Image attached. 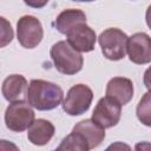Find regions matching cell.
Returning a JSON list of instances; mask_svg holds the SVG:
<instances>
[{"mask_svg": "<svg viewBox=\"0 0 151 151\" xmlns=\"http://www.w3.org/2000/svg\"><path fill=\"white\" fill-rule=\"evenodd\" d=\"M72 131L78 132L87 142L90 150L99 146L105 138V129L92 118L79 122L73 126Z\"/></svg>", "mask_w": 151, "mask_h": 151, "instance_id": "11", "label": "cell"}, {"mask_svg": "<svg viewBox=\"0 0 151 151\" xmlns=\"http://www.w3.org/2000/svg\"><path fill=\"white\" fill-rule=\"evenodd\" d=\"M120 116L122 105L114 99L106 96L98 100L92 113V119L104 129H110L119 123Z\"/></svg>", "mask_w": 151, "mask_h": 151, "instance_id": "7", "label": "cell"}, {"mask_svg": "<svg viewBox=\"0 0 151 151\" xmlns=\"http://www.w3.org/2000/svg\"><path fill=\"white\" fill-rule=\"evenodd\" d=\"M27 87V80L21 74H11L2 83V94L6 100L15 101L21 98L25 88Z\"/></svg>", "mask_w": 151, "mask_h": 151, "instance_id": "14", "label": "cell"}, {"mask_svg": "<svg viewBox=\"0 0 151 151\" xmlns=\"http://www.w3.org/2000/svg\"><path fill=\"white\" fill-rule=\"evenodd\" d=\"M106 96L118 101L120 105H126L133 97L132 80L124 77H114L106 85Z\"/></svg>", "mask_w": 151, "mask_h": 151, "instance_id": "10", "label": "cell"}, {"mask_svg": "<svg viewBox=\"0 0 151 151\" xmlns=\"http://www.w3.org/2000/svg\"><path fill=\"white\" fill-rule=\"evenodd\" d=\"M129 59L137 64L144 65L151 63V38L144 32H137L129 37L127 40Z\"/></svg>", "mask_w": 151, "mask_h": 151, "instance_id": "8", "label": "cell"}, {"mask_svg": "<svg viewBox=\"0 0 151 151\" xmlns=\"http://www.w3.org/2000/svg\"><path fill=\"white\" fill-rule=\"evenodd\" d=\"M81 22H86V15L83 11L80 9H74V8H70V9H65L55 19L54 21V26L55 28L61 33L65 34L72 29L74 26L81 24Z\"/></svg>", "mask_w": 151, "mask_h": 151, "instance_id": "13", "label": "cell"}, {"mask_svg": "<svg viewBox=\"0 0 151 151\" xmlns=\"http://www.w3.org/2000/svg\"><path fill=\"white\" fill-rule=\"evenodd\" d=\"M58 150H72V151H87L90 150L88 147V144L87 142L78 133V132H74L72 131L68 136H66L60 145L57 147Z\"/></svg>", "mask_w": 151, "mask_h": 151, "instance_id": "15", "label": "cell"}, {"mask_svg": "<svg viewBox=\"0 0 151 151\" xmlns=\"http://www.w3.org/2000/svg\"><path fill=\"white\" fill-rule=\"evenodd\" d=\"M17 37L19 44L25 48L37 47L44 37L42 25L33 15H24L17 22Z\"/></svg>", "mask_w": 151, "mask_h": 151, "instance_id": "6", "label": "cell"}, {"mask_svg": "<svg viewBox=\"0 0 151 151\" xmlns=\"http://www.w3.org/2000/svg\"><path fill=\"white\" fill-rule=\"evenodd\" d=\"M92 99V90L85 84H77L68 90L63 101V110L70 116H80L90 109Z\"/></svg>", "mask_w": 151, "mask_h": 151, "instance_id": "5", "label": "cell"}, {"mask_svg": "<svg viewBox=\"0 0 151 151\" xmlns=\"http://www.w3.org/2000/svg\"><path fill=\"white\" fill-rule=\"evenodd\" d=\"M145 20H146V24L149 26V28L151 29V5L147 7L146 9V13H145Z\"/></svg>", "mask_w": 151, "mask_h": 151, "instance_id": "20", "label": "cell"}, {"mask_svg": "<svg viewBox=\"0 0 151 151\" xmlns=\"http://www.w3.org/2000/svg\"><path fill=\"white\" fill-rule=\"evenodd\" d=\"M54 67L63 74L72 76L81 71L84 58L79 51L74 50L67 40L55 42L50 51Z\"/></svg>", "mask_w": 151, "mask_h": 151, "instance_id": "2", "label": "cell"}, {"mask_svg": "<svg viewBox=\"0 0 151 151\" xmlns=\"http://www.w3.org/2000/svg\"><path fill=\"white\" fill-rule=\"evenodd\" d=\"M136 114L143 125L151 127V91L144 93L140 98L136 109Z\"/></svg>", "mask_w": 151, "mask_h": 151, "instance_id": "16", "label": "cell"}, {"mask_svg": "<svg viewBox=\"0 0 151 151\" xmlns=\"http://www.w3.org/2000/svg\"><path fill=\"white\" fill-rule=\"evenodd\" d=\"M54 132H55L54 125L50 120L37 119L28 127L27 138L33 145L42 146V145H46L52 139V137L54 136Z\"/></svg>", "mask_w": 151, "mask_h": 151, "instance_id": "12", "label": "cell"}, {"mask_svg": "<svg viewBox=\"0 0 151 151\" xmlns=\"http://www.w3.org/2000/svg\"><path fill=\"white\" fill-rule=\"evenodd\" d=\"M72 1H78V2H92L94 0H72Z\"/></svg>", "mask_w": 151, "mask_h": 151, "instance_id": "21", "label": "cell"}, {"mask_svg": "<svg viewBox=\"0 0 151 151\" xmlns=\"http://www.w3.org/2000/svg\"><path fill=\"white\" fill-rule=\"evenodd\" d=\"M70 45L79 52H91L94 50L97 35L96 32L86 24L81 22L66 33Z\"/></svg>", "mask_w": 151, "mask_h": 151, "instance_id": "9", "label": "cell"}, {"mask_svg": "<svg viewBox=\"0 0 151 151\" xmlns=\"http://www.w3.org/2000/svg\"><path fill=\"white\" fill-rule=\"evenodd\" d=\"M143 81H144V85L145 87L151 91V66H149L145 72H144V77H143Z\"/></svg>", "mask_w": 151, "mask_h": 151, "instance_id": "19", "label": "cell"}, {"mask_svg": "<svg viewBox=\"0 0 151 151\" xmlns=\"http://www.w3.org/2000/svg\"><path fill=\"white\" fill-rule=\"evenodd\" d=\"M2 21V42L1 46H5L7 42H11L13 39V31L9 24H7V21L5 20V18H1Z\"/></svg>", "mask_w": 151, "mask_h": 151, "instance_id": "17", "label": "cell"}, {"mask_svg": "<svg viewBox=\"0 0 151 151\" xmlns=\"http://www.w3.org/2000/svg\"><path fill=\"white\" fill-rule=\"evenodd\" d=\"M129 37L119 28H106L98 37V42L101 47L104 57L109 60L117 61L125 57L127 53Z\"/></svg>", "mask_w": 151, "mask_h": 151, "instance_id": "3", "label": "cell"}, {"mask_svg": "<svg viewBox=\"0 0 151 151\" xmlns=\"http://www.w3.org/2000/svg\"><path fill=\"white\" fill-rule=\"evenodd\" d=\"M50 0H24V2L32 8H42L44 6L47 5Z\"/></svg>", "mask_w": 151, "mask_h": 151, "instance_id": "18", "label": "cell"}, {"mask_svg": "<svg viewBox=\"0 0 151 151\" xmlns=\"http://www.w3.org/2000/svg\"><path fill=\"white\" fill-rule=\"evenodd\" d=\"M34 116V111L28 101L26 103L21 99L12 101L5 111L6 127L13 132H22L35 120Z\"/></svg>", "mask_w": 151, "mask_h": 151, "instance_id": "4", "label": "cell"}, {"mask_svg": "<svg viewBox=\"0 0 151 151\" xmlns=\"http://www.w3.org/2000/svg\"><path fill=\"white\" fill-rule=\"evenodd\" d=\"M26 98L32 107L39 111H48L61 104L64 91L54 83L42 79H33L27 86Z\"/></svg>", "mask_w": 151, "mask_h": 151, "instance_id": "1", "label": "cell"}]
</instances>
